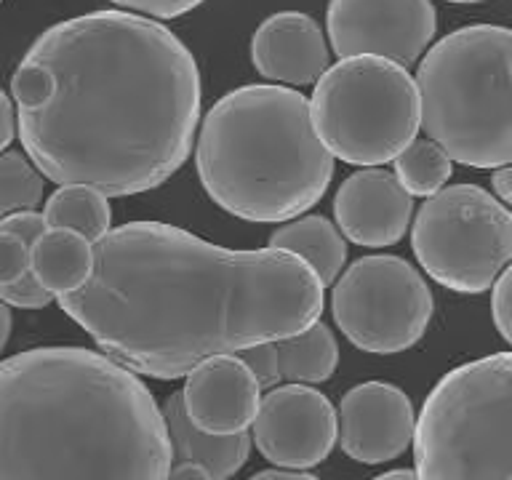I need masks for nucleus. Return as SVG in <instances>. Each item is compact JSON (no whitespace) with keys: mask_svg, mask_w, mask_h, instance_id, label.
Wrapping results in <instances>:
<instances>
[{"mask_svg":"<svg viewBox=\"0 0 512 480\" xmlns=\"http://www.w3.org/2000/svg\"><path fill=\"white\" fill-rule=\"evenodd\" d=\"M414 200L395 174L384 168H360L347 176L334 198L336 230L355 246L387 248L406 235Z\"/></svg>","mask_w":512,"mask_h":480,"instance_id":"obj_13","label":"nucleus"},{"mask_svg":"<svg viewBox=\"0 0 512 480\" xmlns=\"http://www.w3.org/2000/svg\"><path fill=\"white\" fill-rule=\"evenodd\" d=\"M267 248L299 256L318 275L323 288L334 286L347 262V243L342 232L326 216H296L291 222L280 224L270 235Z\"/></svg>","mask_w":512,"mask_h":480,"instance_id":"obj_18","label":"nucleus"},{"mask_svg":"<svg viewBox=\"0 0 512 480\" xmlns=\"http://www.w3.org/2000/svg\"><path fill=\"white\" fill-rule=\"evenodd\" d=\"M0 230L11 232L19 240H24L27 246H32L48 227L43 214H38V211H16V214H8L0 219Z\"/></svg>","mask_w":512,"mask_h":480,"instance_id":"obj_28","label":"nucleus"},{"mask_svg":"<svg viewBox=\"0 0 512 480\" xmlns=\"http://www.w3.org/2000/svg\"><path fill=\"white\" fill-rule=\"evenodd\" d=\"M43 176L22 152H0V219L35 211L43 200Z\"/></svg>","mask_w":512,"mask_h":480,"instance_id":"obj_22","label":"nucleus"},{"mask_svg":"<svg viewBox=\"0 0 512 480\" xmlns=\"http://www.w3.org/2000/svg\"><path fill=\"white\" fill-rule=\"evenodd\" d=\"M395 163V179L411 198H430L451 179V158L430 139H414L400 152Z\"/></svg>","mask_w":512,"mask_h":480,"instance_id":"obj_21","label":"nucleus"},{"mask_svg":"<svg viewBox=\"0 0 512 480\" xmlns=\"http://www.w3.org/2000/svg\"><path fill=\"white\" fill-rule=\"evenodd\" d=\"M94 251L72 230H46L30 246V272L48 294L59 299L78 291L91 275Z\"/></svg>","mask_w":512,"mask_h":480,"instance_id":"obj_17","label":"nucleus"},{"mask_svg":"<svg viewBox=\"0 0 512 480\" xmlns=\"http://www.w3.org/2000/svg\"><path fill=\"white\" fill-rule=\"evenodd\" d=\"M110 3L126 11H136V16L144 14L147 19H176L195 11L206 0H110Z\"/></svg>","mask_w":512,"mask_h":480,"instance_id":"obj_26","label":"nucleus"},{"mask_svg":"<svg viewBox=\"0 0 512 480\" xmlns=\"http://www.w3.org/2000/svg\"><path fill=\"white\" fill-rule=\"evenodd\" d=\"M448 3H483V0H448Z\"/></svg>","mask_w":512,"mask_h":480,"instance_id":"obj_35","label":"nucleus"},{"mask_svg":"<svg viewBox=\"0 0 512 480\" xmlns=\"http://www.w3.org/2000/svg\"><path fill=\"white\" fill-rule=\"evenodd\" d=\"M326 30L339 59L379 56L408 70L435 38L438 14L432 0H331Z\"/></svg>","mask_w":512,"mask_h":480,"instance_id":"obj_10","label":"nucleus"},{"mask_svg":"<svg viewBox=\"0 0 512 480\" xmlns=\"http://www.w3.org/2000/svg\"><path fill=\"white\" fill-rule=\"evenodd\" d=\"M331 51L320 24L302 11L267 16L251 38V64L275 86H312L328 70Z\"/></svg>","mask_w":512,"mask_h":480,"instance_id":"obj_15","label":"nucleus"},{"mask_svg":"<svg viewBox=\"0 0 512 480\" xmlns=\"http://www.w3.org/2000/svg\"><path fill=\"white\" fill-rule=\"evenodd\" d=\"M30 270V246L11 232L0 230V286L14 283Z\"/></svg>","mask_w":512,"mask_h":480,"instance_id":"obj_24","label":"nucleus"},{"mask_svg":"<svg viewBox=\"0 0 512 480\" xmlns=\"http://www.w3.org/2000/svg\"><path fill=\"white\" fill-rule=\"evenodd\" d=\"M48 230H72L88 243L112 230V208L107 195L83 184H62L43 208Z\"/></svg>","mask_w":512,"mask_h":480,"instance_id":"obj_20","label":"nucleus"},{"mask_svg":"<svg viewBox=\"0 0 512 480\" xmlns=\"http://www.w3.org/2000/svg\"><path fill=\"white\" fill-rule=\"evenodd\" d=\"M307 102L323 147L350 166H384L419 134L414 78L379 56H344L331 64Z\"/></svg>","mask_w":512,"mask_h":480,"instance_id":"obj_7","label":"nucleus"},{"mask_svg":"<svg viewBox=\"0 0 512 480\" xmlns=\"http://www.w3.org/2000/svg\"><path fill=\"white\" fill-rule=\"evenodd\" d=\"M510 430V352L454 368L416 416V480H512Z\"/></svg>","mask_w":512,"mask_h":480,"instance_id":"obj_6","label":"nucleus"},{"mask_svg":"<svg viewBox=\"0 0 512 480\" xmlns=\"http://www.w3.org/2000/svg\"><path fill=\"white\" fill-rule=\"evenodd\" d=\"M435 310L432 291L414 264L392 254L363 256L342 272L331 315L358 350L395 355L424 336Z\"/></svg>","mask_w":512,"mask_h":480,"instance_id":"obj_9","label":"nucleus"},{"mask_svg":"<svg viewBox=\"0 0 512 480\" xmlns=\"http://www.w3.org/2000/svg\"><path fill=\"white\" fill-rule=\"evenodd\" d=\"M0 3H3V0H0Z\"/></svg>","mask_w":512,"mask_h":480,"instance_id":"obj_36","label":"nucleus"},{"mask_svg":"<svg viewBox=\"0 0 512 480\" xmlns=\"http://www.w3.org/2000/svg\"><path fill=\"white\" fill-rule=\"evenodd\" d=\"M240 360H243V366L251 371V376L259 384V390L262 387H275L280 382L278 376V363H275V350H272V342L264 344H254V347H248V350L240 352Z\"/></svg>","mask_w":512,"mask_h":480,"instance_id":"obj_27","label":"nucleus"},{"mask_svg":"<svg viewBox=\"0 0 512 480\" xmlns=\"http://www.w3.org/2000/svg\"><path fill=\"white\" fill-rule=\"evenodd\" d=\"M248 480H320L315 478V475H310V472H296V470H262L256 472V475H251Z\"/></svg>","mask_w":512,"mask_h":480,"instance_id":"obj_32","label":"nucleus"},{"mask_svg":"<svg viewBox=\"0 0 512 480\" xmlns=\"http://www.w3.org/2000/svg\"><path fill=\"white\" fill-rule=\"evenodd\" d=\"M94 267L62 310L134 374L187 376L203 360L299 334L323 283L299 256L230 251L163 222H128L91 243Z\"/></svg>","mask_w":512,"mask_h":480,"instance_id":"obj_2","label":"nucleus"},{"mask_svg":"<svg viewBox=\"0 0 512 480\" xmlns=\"http://www.w3.org/2000/svg\"><path fill=\"white\" fill-rule=\"evenodd\" d=\"M0 302L6 307H22V310H40L46 304L54 302V296L48 294L46 288L40 286L35 275L30 270L24 272L22 278L14 280V283H6L0 286Z\"/></svg>","mask_w":512,"mask_h":480,"instance_id":"obj_23","label":"nucleus"},{"mask_svg":"<svg viewBox=\"0 0 512 480\" xmlns=\"http://www.w3.org/2000/svg\"><path fill=\"white\" fill-rule=\"evenodd\" d=\"M8 336H11V310L0 302V352L8 344Z\"/></svg>","mask_w":512,"mask_h":480,"instance_id":"obj_33","label":"nucleus"},{"mask_svg":"<svg viewBox=\"0 0 512 480\" xmlns=\"http://www.w3.org/2000/svg\"><path fill=\"white\" fill-rule=\"evenodd\" d=\"M166 480H208V475L203 467H198V464L179 462V464H174L171 470H168Z\"/></svg>","mask_w":512,"mask_h":480,"instance_id":"obj_31","label":"nucleus"},{"mask_svg":"<svg viewBox=\"0 0 512 480\" xmlns=\"http://www.w3.org/2000/svg\"><path fill=\"white\" fill-rule=\"evenodd\" d=\"M179 395L192 427L208 435H238L254 422L262 390L238 355H216L192 368Z\"/></svg>","mask_w":512,"mask_h":480,"instance_id":"obj_14","label":"nucleus"},{"mask_svg":"<svg viewBox=\"0 0 512 480\" xmlns=\"http://www.w3.org/2000/svg\"><path fill=\"white\" fill-rule=\"evenodd\" d=\"M374 480H416L414 470H390L384 475H376Z\"/></svg>","mask_w":512,"mask_h":480,"instance_id":"obj_34","label":"nucleus"},{"mask_svg":"<svg viewBox=\"0 0 512 480\" xmlns=\"http://www.w3.org/2000/svg\"><path fill=\"white\" fill-rule=\"evenodd\" d=\"M171 446L150 387L86 347L0 360V480H166Z\"/></svg>","mask_w":512,"mask_h":480,"instance_id":"obj_3","label":"nucleus"},{"mask_svg":"<svg viewBox=\"0 0 512 480\" xmlns=\"http://www.w3.org/2000/svg\"><path fill=\"white\" fill-rule=\"evenodd\" d=\"M512 32L470 24L448 32L416 70L419 128L448 158L472 168L512 160Z\"/></svg>","mask_w":512,"mask_h":480,"instance_id":"obj_5","label":"nucleus"},{"mask_svg":"<svg viewBox=\"0 0 512 480\" xmlns=\"http://www.w3.org/2000/svg\"><path fill=\"white\" fill-rule=\"evenodd\" d=\"M494 294H491V318L496 331L502 334L504 342H512V272L504 267L499 278L494 280Z\"/></svg>","mask_w":512,"mask_h":480,"instance_id":"obj_25","label":"nucleus"},{"mask_svg":"<svg viewBox=\"0 0 512 480\" xmlns=\"http://www.w3.org/2000/svg\"><path fill=\"white\" fill-rule=\"evenodd\" d=\"M195 168L216 206L259 224L291 222L334 179L307 96L270 83L235 88L206 112Z\"/></svg>","mask_w":512,"mask_h":480,"instance_id":"obj_4","label":"nucleus"},{"mask_svg":"<svg viewBox=\"0 0 512 480\" xmlns=\"http://www.w3.org/2000/svg\"><path fill=\"white\" fill-rule=\"evenodd\" d=\"M491 195H494L502 206H510L512 200V171L510 166L494 168V176H491Z\"/></svg>","mask_w":512,"mask_h":480,"instance_id":"obj_30","label":"nucleus"},{"mask_svg":"<svg viewBox=\"0 0 512 480\" xmlns=\"http://www.w3.org/2000/svg\"><path fill=\"white\" fill-rule=\"evenodd\" d=\"M280 382L320 384L328 382L339 363V344L334 331L315 320L299 334L272 342Z\"/></svg>","mask_w":512,"mask_h":480,"instance_id":"obj_19","label":"nucleus"},{"mask_svg":"<svg viewBox=\"0 0 512 480\" xmlns=\"http://www.w3.org/2000/svg\"><path fill=\"white\" fill-rule=\"evenodd\" d=\"M16 136V112L11 104V96L0 88V152L8 150V144Z\"/></svg>","mask_w":512,"mask_h":480,"instance_id":"obj_29","label":"nucleus"},{"mask_svg":"<svg viewBox=\"0 0 512 480\" xmlns=\"http://www.w3.org/2000/svg\"><path fill=\"white\" fill-rule=\"evenodd\" d=\"M11 96L24 155L43 179L126 198L190 158L203 88L195 56L168 27L94 11L32 43Z\"/></svg>","mask_w":512,"mask_h":480,"instance_id":"obj_1","label":"nucleus"},{"mask_svg":"<svg viewBox=\"0 0 512 480\" xmlns=\"http://www.w3.org/2000/svg\"><path fill=\"white\" fill-rule=\"evenodd\" d=\"M166 424L168 446H171V464L190 462L203 467L208 480H227L248 462L251 454V435H208L192 427L182 408V395L174 392L160 408Z\"/></svg>","mask_w":512,"mask_h":480,"instance_id":"obj_16","label":"nucleus"},{"mask_svg":"<svg viewBox=\"0 0 512 480\" xmlns=\"http://www.w3.org/2000/svg\"><path fill=\"white\" fill-rule=\"evenodd\" d=\"M414 403L390 382L352 387L336 411V440L360 464H384L406 454L414 438Z\"/></svg>","mask_w":512,"mask_h":480,"instance_id":"obj_12","label":"nucleus"},{"mask_svg":"<svg viewBox=\"0 0 512 480\" xmlns=\"http://www.w3.org/2000/svg\"><path fill=\"white\" fill-rule=\"evenodd\" d=\"M251 443L283 470H310L326 462L336 446V408L323 392L286 384L259 398Z\"/></svg>","mask_w":512,"mask_h":480,"instance_id":"obj_11","label":"nucleus"},{"mask_svg":"<svg viewBox=\"0 0 512 480\" xmlns=\"http://www.w3.org/2000/svg\"><path fill=\"white\" fill-rule=\"evenodd\" d=\"M411 246L435 283L483 294L512 259L510 208L478 184H451L424 200Z\"/></svg>","mask_w":512,"mask_h":480,"instance_id":"obj_8","label":"nucleus"}]
</instances>
